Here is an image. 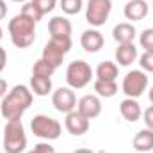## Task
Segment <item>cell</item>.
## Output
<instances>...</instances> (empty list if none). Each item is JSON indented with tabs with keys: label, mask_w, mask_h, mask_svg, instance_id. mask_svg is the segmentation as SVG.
<instances>
[{
	"label": "cell",
	"mask_w": 153,
	"mask_h": 153,
	"mask_svg": "<svg viewBox=\"0 0 153 153\" xmlns=\"http://www.w3.org/2000/svg\"><path fill=\"white\" fill-rule=\"evenodd\" d=\"M30 89L38 96H46L52 91V80H50V76L32 75V78H30Z\"/></svg>",
	"instance_id": "d6986e66"
},
{
	"label": "cell",
	"mask_w": 153,
	"mask_h": 153,
	"mask_svg": "<svg viewBox=\"0 0 153 153\" xmlns=\"http://www.w3.org/2000/svg\"><path fill=\"white\" fill-rule=\"evenodd\" d=\"M94 91L103 96V98H112L116 93H117V84L116 80H98L94 82Z\"/></svg>",
	"instance_id": "ffe728a7"
},
{
	"label": "cell",
	"mask_w": 153,
	"mask_h": 153,
	"mask_svg": "<svg viewBox=\"0 0 153 153\" xmlns=\"http://www.w3.org/2000/svg\"><path fill=\"white\" fill-rule=\"evenodd\" d=\"M61 9L66 14H76L82 9V0H61Z\"/></svg>",
	"instance_id": "cb8c5ba5"
},
{
	"label": "cell",
	"mask_w": 153,
	"mask_h": 153,
	"mask_svg": "<svg viewBox=\"0 0 153 153\" xmlns=\"http://www.w3.org/2000/svg\"><path fill=\"white\" fill-rule=\"evenodd\" d=\"M0 39H2V29H0Z\"/></svg>",
	"instance_id": "e575fe53"
},
{
	"label": "cell",
	"mask_w": 153,
	"mask_h": 153,
	"mask_svg": "<svg viewBox=\"0 0 153 153\" xmlns=\"http://www.w3.org/2000/svg\"><path fill=\"white\" fill-rule=\"evenodd\" d=\"M112 36H114V39L119 45L132 43L134 38H135V29H134V25H130V23H119V25L114 27Z\"/></svg>",
	"instance_id": "ac0fdd59"
},
{
	"label": "cell",
	"mask_w": 153,
	"mask_h": 153,
	"mask_svg": "<svg viewBox=\"0 0 153 153\" xmlns=\"http://www.w3.org/2000/svg\"><path fill=\"white\" fill-rule=\"evenodd\" d=\"M144 123H146L148 128H152L153 130V105L144 111Z\"/></svg>",
	"instance_id": "83f0119b"
},
{
	"label": "cell",
	"mask_w": 153,
	"mask_h": 153,
	"mask_svg": "<svg viewBox=\"0 0 153 153\" xmlns=\"http://www.w3.org/2000/svg\"><path fill=\"white\" fill-rule=\"evenodd\" d=\"M141 46L146 52H153V29H146L141 34Z\"/></svg>",
	"instance_id": "d4e9b609"
},
{
	"label": "cell",
	"mask_w": 153,
	"mask_h": 153,
	"mask_svg": "<svg viewBox=\"0 0 153 153\" xmlns=\"http://www.w3.org/2000/svg\"><path fill=\"white\" fill-rule=\"evenodd\" d=\"M53 71H55V68L52 64H48L46 61H43V59L36 61L34 66H32V75H38V76H52Z\"/></svg>",
	"instance_id": "7402d4cb"
},
{
	"label": "cell",
	"mask_w": 153,
	"mask_h": 153,
	"mask_svg": "<svg viewBox=\"0 0 153 153\" xmlns=\"http://www.w3.org/2000/svg\"><path fill=\"white\" fill-rule=\"evenodd\" d=\"M146 85H148V76L139 70H134L123 80V93L128 98H139L144 93Z\"/></svg>",
	"instance_id": "ba28073f"
},
{
	"label": "cell",
	"mask_w": 153,
	"mask_h": 153,
	"mask_svg": "<svg viewBox=\"0 0 153 153\" xmlns=\"http://www.w3.org/2000/svg\"><path fill=\"white\" fill-rule=\"evenodd\" d=\"M32 103V91L25 85H14L13 91L4 98L2 102V114L9 121H20L23 112Z\"/></svg>",
	"instance_id": "6da1fadb"
},
{
	"label": "cell",
	"mask_w": 153,
	"mask_h": 153,
	"mask_svg": "<svg viewBox=\"0 0 153 153\" xmlns=\"http://www.w3.org/2000/svg\"><path fill=\"white\" fill-rule=\"evenodd\" d=\"M5 14H7V5H5L4 0H0V20L5 18Z\"/></svg>",
	"instance_id": "4dcf8cb0"
},
{
	"label": "cell",
	"mask_w": 153,
	"mask_h": 153,
	"mask_svg": "<svg viewBox=\"0 0 153 153\" xmlns=\"http://www.w3.org/2000/svg\"><path fill=\"white\" fill-rule=\"evenodd\" d=\"M34 153H53V148L50 144H38L34 148Z\"/></svg>",
	"instance_id": "f1b7e54d"
},
{
	"label": "cell",
	"mask_w": 153,
	"mask_h": 153,
	"mask_svg": "<svg viewBox=\"0 0 153 153\" xmlns=\"http://www.w3.org/2000/svg\"><path fill=\"white\" fill-rule=\"evenodd\" d=\"M78 112L82 116H85L87 119H93V117L100 116V112H102V103H100V100L96 96L87 94V96L80 98V102H78Z\"/></svg>",
	"instance_id": "8fae6325"
},
{
	"label": "cell",
	"mask_w": 153,
	"mask_h": 153,
	"mask_svg": "<svg viewBox=\"0 0 153 153\" xmlns=\"http://www.w3.org/2000/svg\"><path fill=\"white\" fill-rule=\"evenodd\" d=\"M137 57V48L134 43H125L116 48V61L121 66H130Z\"/></svg>",
	"instance_id": "2e32d148"
},
{
	"label": "cell",
	"mask_w": 153,
	"mask_h": 153,
	"mask_svg": "<svg viewBox=\"0 0 153 153\" xmlns=\"http://www.w3.org/2000/svg\"><path fill=\"white\" fill-rule=\"evenodd\" d=\"M5 64H7V53H5V50H4V48L0 46V73L4 71Z\"/></svg>",
	"instance_id": "f546056e"
},
{
	"label": "cell",
	"mask_w": 153,
	"mask_h": 153,
	"mask_svg": "<svg viewBox=\"0 0 153 153\" xmlns=\"http://www.w3.org/2000/svg\"><path fill=\"white\" fill-rule=\"evenodd\" d=\"M27 146V137L25 130L20 121H7L4 128V150L7 153H20Z\"/></svg>",
	"instance_id": "3957f363"
},
{
	"label": "cell",
	"mask_w": 153,
	"mask_h": 153,
	"mask_svg": "<svg viewBox=\"0 0 153 153\" xmlns=\"http://www.w3.org/2000/svg\"><path fill=\"white\" fill-rule=\"evenodd\" d=\"M11 2H25V0H11Z\"/></svg>",
	"instance_id": "836d02e7"
},
{
	"label": "cell",
	"mask_w": 153,
	"mask_h": 153,
	"mask_svg": "<svg viewBox=\"0 0 153 153\" xmlns=\"http://www.w3.org/2000/svg\"><path fill=\"white\" fill-rule=\"evenodd\" d=\"M71 48V38H50V41L43 48V61L52 64L53 68H59L66 57V53Z\"/></svg>",
	"instance_id": "277c9868"
},
{
	"label": "cell",
	"mask_w": 153,
	"mask_h": 153,
	"mask_svg": "<svg viewBox=\"0 0 153 153\" xmlns=\"http://www.w3.org/2000/svg\"><path fill=\"white\" fill-rule=\"evenodd\" d=\"M146 14H148V4L144 0H130L125 5V16H126V20L139 22Z\"/></svg>",
	"instance_id": "5bb4252c"
},
{
	"label": "cell",
	"mask_w": 153,
	"mask_h": 153,
	"mask_svg": "<svg viewBox=\"0 0 153 153\" xmlns=\"http://www.w3.org/2000/svg\"><path fill=\"white\" fill-rule=\"evenodd\" d=\"M5 91H7V82L0 78V98H2L4 94H5Z\"/></svg>",
	"instance_id": "1f68e13d"
},
{
	"label": "cell",
	"mask_w": 153,
	"mask_h": 153,
	"mask_svg": "<svg viewBox=\"0 0 153 153\" xmlns=\"http://www.w3.org/2000/svg\"><path fill=\"white\" fill-rule=\"evenodd\" d=\"M30 128H32V134L38 135V137H43V139H59L61 135V123L50 116H34L32 121H30Z\"/></svg>",
	"instance_id": "5b68a950"
},
{
	"label": "cell",
	"mask_w": 153,
	"mask_h": 153,
	"mask_svg": "<svg viewBox=\"0 0 153 153\" xmlns=\"http://www.w3.org/2000/svg\"><path fill=\"white\" fill-rule=\"evenodd\" d=\"M111 9H112V2L111 0H89L87 13H85L87 23H91L94 27L105 25V22L109 20Z\"/></svg>",
	"instance_id": "52a82bcc"
},
{
	"label": "cell",
	"mask_w": 153,
	"mask_h": 153,
	"mask_svg": "<svg viewBox=\"0 0 153 153\" xmlns=\"http://www.w3.org/2000/svg\"><path fill=\"white\" fill-rule=\"evenodd\" d=\"M80 45L85 52L89 53H96L102 50L103 46V36L98 32V30H85L80 38Z\"/></svg>",
	"instance_id": "7c38bea8"
},
{
	"label": "cell",
	"mask_w": 153,
	"mask_h": 153,
	"mask_svg": "<svg viewBox=\"0 0 153 153\" xmlns=\"http://www.w3.org/2000/svg\"><path fill=\"white\" fill-rule=\"evenodd\" d=\"M32 4L38 7L43 14H46V13H50V11L55 7L57 0H32Z\"/></svg>",
	"instance_id": "484cf974"
},
{
	"label": "cell",
	"mask_w": 153,
	"mask_h": 153,
	"mask_svg": "<svg viewBox=\"0 0 153 153\" xmlns=\"http://www.w3.org/2000/svg\"><path fill=\"white\" fill-rule=\"evenodd\" d=\"M52 103H53V107H55L59 112L70 114V112L75 111V107H76V96H75V93H73L71 89L61 87V89H57V91L53 93Z\"/></svg>",
	"instance_id": "9c48e42d"
},
{
	"label": "cell",
	"mask_w": 153,
	"mask_h": 153,
	"mask_svg": "<svg viewBox=\"0 0 153 153\" xmlns=\"http://www.w3.org/2000/svg\"><path fill=\"white\" fill-rule=\"evenodd\" d=\"M119 111H121V116H123L126 121H130V123H135V121L141 117V114H143L141 105L135 102V98H126V100H123L121 105H119Z\"/></svg>",
	"instance_id": "9a60e30c"
},
{
	"label": "cell",
	"mask_w": 153,
	"mask_h": 153,
	"mask_svg": "<svg viewBox=\"0 0 153 153\" xmlns=\"http://www.w3.org/2000/svg\"><path fill=\"white\" fill-rule=\"evenodd\" d=\"M141 68L146 70L148 73H153V52H144L141 55Z\"/></svg>",
	"instance_id": "4316f807"
},
{
	"label": "cell",
	"mask_w": 153,
	"mask_h": 153,
	"mask_svg": "<svg viewBox=\"0 0 153 153\" xmlns=\"http://www.w3.org/2000/svg\"><path fill=\"white\" fill-rule=\"evenodd\" d=\"M96 76H98V80H116L117 66L111 61H103L96 70Z\"/></svg>",
	"instance_id": "44dd1931"
},
{
	"label": "cell",
	"mask_w": 153,
	"mask_h": 153,
	"mask_svg": "<svg viewBox=\"0 0 153 153\" xmlns=\"http://www.w3.org/2000/svg\"><path fill=\"white\" fill-rule=\"evenodd\" d=\"M150 102L153 103V87H152V91H150Z\"/></svg>",
	"instance_id": "d6a6232c"
},
{
	"label": "cell",
	"mask_w": 153,
	"mask_h": 153,
	"mask_svg": "<svg viewBox=\"0 0 153 153\" xmlns=\"http://www.w3.org/2000/svg\"><path fill=\"white\" fill-rule=\"evenodd\" d=\"M91 78H93V70L85 61H73L66 70V80L73 89L85 87L91 82Z\"/></svg>",
	"instance_id": "8992f818"
},
{
	"label": "cell",
	"mask_w": 153,
	"mask_h": 153,
	"mask_svg": "<svg viewBox=\"0 0 153 153\" xmlns=\"http://www.w3.org/2000/svg\"><path fill=\"white\" fill-rule=\"evenodd\" d=\"M22 14H23V16H27V18H30V20H34L36 23H38L43 16H45V14L39 11V9L34 5V4H32V2H27V4L22 7Z\"/></svg>",
	"instance_id": "603a6c76"
},
{
	"label": "cell",
	"mask_w": 153,
	"mask_h": 153,
	"mask_svg": "<svg viewBox=\"0 0 153 153\" xmlns=\"http://www.w3.org/2000/svg\"><path fill=\"white\" fill-rule=\"evenodd\" d=\"M134 150L135 152H152L153 150V130L152 128H144L141 130L135 137H134Z\"/></svg>",
	"instance_id": "e0dca14e"
},
{
	"label": "cell",
	"mask_w": 153,
	"mask_h": 153,
	"mask_svg": "<svg viewBox=\"0 0 153 153\" xmlns=\"http://www.w3.org/2000/svg\"><path fill=\"white\" fill-rule=\"evenodd\" d=\"M66 130L71 135H84L89 130V119L82 116L78 111L66 114Z\"/></svg>",
	"instance_id": "30bf717a"
},
{
	"label": "cell",
	"mask_w": 153,
	"mask_h": 153,
	"mask_svg": "<svg viewBox=\"0 0 153 153\" xmlns=\"http://www.w3.org/2000/svg\"><path fill=\"white\" fill-rule=\"evenodd\" d=\"M9 34L16 48H29L36 39V22L20 13L9 22Z\"/></svg>",
	"instance_id": "7a4b0ae2"
},
{
	"label": "cell",
	"mask_w": 153,
	"mask_h": 153,
	"mask_svg": "<svg viewBox=\"0 0 153 153\" xmlns=\"http://www.w3.org/2000/svg\"><path fill=\"white\" fill-rule=\"evenodd\" d=\"M48 30H50L52 38H71V23H70V20H66L62 16L52 18L48 23Z\"/></svg>",
	"instance_id": "4fadbf2b"
}]
</instances>
